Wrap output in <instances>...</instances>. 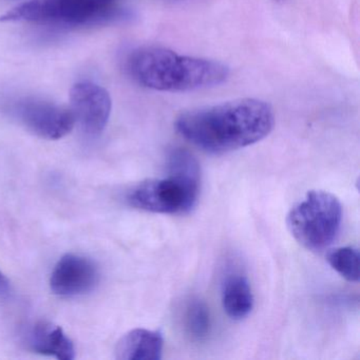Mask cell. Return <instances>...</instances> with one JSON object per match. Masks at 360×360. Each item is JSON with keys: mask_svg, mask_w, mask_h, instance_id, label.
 <instances>
[{"mask_svg": "<svg viewBox=\"0 0 360 360\" xmlns=\"http://www.w3.org/2000/svg\"><path fill=\"white\" fill-rule=\"evenodd\" d=\"M274 125L273 108L258 98H239L185 111L174 122L182 138L214 155L256 144L271 134Z\"/></svg>", "mask_w": 360, "mask_h": 360, "instance_id": "6da1fadb", "label": "cell"}, {"mask_svg": "<svg viewBox=\"0 0 360 360\" xmlns=\"http://www.w3.org/2000/svg\"><path fill=\"white\" fill-rule=\"evenodd\" d=\"M128 75L142 87L155 91L186 92L221 85L229 79V67L207 58L181 56L162 47L146 46L130 52Z\"/></svg>", "mask_w": 360, "mask_h": 360, "instance_id": "7a4b0ae2", "label": "cell"}, {"mask_svg": "<svg viewBox=\"0 0 360 360\" xmlns=\"http://www.w3.org/2000/svg\"><path fill=\"white\" fill-rule=\"evenodd\" d=\"M200 193V168L197 160L184 149L169 155V174L141 182L129 191L132 207L155 214H176L189 212Z\"/></svg>", "mask_w": 360, "mask_h": 360, "instance_id": "3957f363", "label": "cell"}, {"mask_svg": "<svg viewBox=\"0 0 360 360\" xmlns=\"http://www.w3.org/2000/svg\"><path fill=\"white\" fill-rule=\"evenodd\" d=\"M127 18L115 0H29L4 14V22L88 26Z\"/></svg>", "mask_w": 360, "mask_h": 360, "instance_id": "277c9868", "label": "cell"}, {"mask_svg": "<svg viewBox=\"0 0 360 360\" xmlns=\"http://www.w3.org/2000/svg\"><path fill=\"white\" fill-rule=\"evenodd\" d=\"M342 206L338 198L323 191H311L286 218L288 231L297 242L311 252H322L338 236Z\"/></svg>", "mask_w": 360, "mask_h": 360, "instance_id": "5b68a950", "label": "cell"}, {"mask_svg": "<svg viewBox=\"0 0 360 360\" xmlns=\"http://www.w3.org/2000/svg\"><path fill=\"white\" fill-rule=\"evenodd\" d=\"M14 112L29 131L45 140H60L70 134L75 125L70 109L37 98L20 101Z\"/></svg>", "mask_w": 360, "mask_h": 360, "instance_id": "8992f818", "label": "cell"}, {"mask_svg": "<svg viewBox=\"0 0 360 360\" xmlns=\"http://www.w3.org/2000/svg\"><path fill=\"white\" fill-rule=\"evenodd\" d=\"M70 101L75 123L79 124L84 134L100 136L111 115L112 103L108 91L92 82H79L71 89Z\"/></svg>", "mask_w": 360, "mask_h": 360, "instance_id": "52a82bcc", "label": "cell"}, {"mask_svg": "<svg viewBox=\"0 0 360 360\" xmlns=\"http://www.w3.org/2000/svg\"><path fill=\"white\" fill-rule=\"evenodd\" d=\"M100 271L94 261L79 255L68 254L58 260L50 277V288L60 297H77L94 290Z\"/></svg>", "mask_w": 360, "mask_h": 360, "instance_id": "ba28073f", "label": "cell"}, {"mask_svg": "<svg viewBox=\"0 0 360 360\" xmlns=\"http://www.w3.org/2000/svg\"><path fill=\"white\" fill-rule=\"evenodd\" d=\"M164 338L158 330L136 328L124 335L115 347L121 360H160L163 354Z\"/></svg>", "mask_w": 360, "mask_h": 360, "instance_id": "9c48e42d", "label": "cell"}, {"mask_svg": "<svg viewBox=\"0 0 360 360\" xmlns=\"http://www.w3.org/2000/svg\"><path fill=\"white\" fill-rule=\"evenodd\" d=\"M33 351L56 359L72 360L75 357V345L60 326L51 322L39 321L33 326L29 337Z\"/></svg>", "mask_w": 360, "mask_h": 360, "instance_id": "30bf717a", "label": "cell"}, {"mask_svg": "<svg viewBox=\"0 0 360 360\" xmlns=\"http://www.w3.org/2000/svg\"><path fill=\"white\" fill-rule=\"evenodd\" d=\"M222 305L233 320H242L252 313L254 295L248 278L241 274L227 276L222 285Z\"/></svg>", "mask_w": 360, "mask_h": 360, "instance_id": "8fae6325", "label": "cell"}, {"mask_svg": "<svg viewBox=\"0 0 360 360\" xmlns=\"http://www.w3.org/2000/svg\"><path fill=\"white\" fill-rule=\"evenodd\" d=\"M359 250L353 246L335 248L326 256L330 266L349 282L359 281Z\"/></svg>", "mask_w": 360, "mask_h": 360, "instance_id": "7c38bea8", "label": "cell"}, {"mask_svg": "<svg viewBox=\"0 0 360 360\" xmlns=\"http://www.w3.org/2000/svg\"><path fill=\"white\" fill-rule=\"evenodd\" d=\"M185 326L193 339L206 338L210 330V315L208 307L199 299L191 301L185 313Z\"/></svg>", "mask_w": 360, "mask_h": 360, "instance_id": "4fadbf2b", "label": "cell"}, {"mask_svg": "<svg viewBox=\"0 0 360 360\" xmlns=\"http://www.w3.org/2000/svg\"><path fill=\"white\" fill-rule=\"evenodd\" d=\"M10 290H11V288H10L9 280L0 271V298L8 296Z\"/></svg>", "mask_w": 360, "mask_h": 360, "instance_id": "5bb4252c", "label": "cell"}]
</instances>
